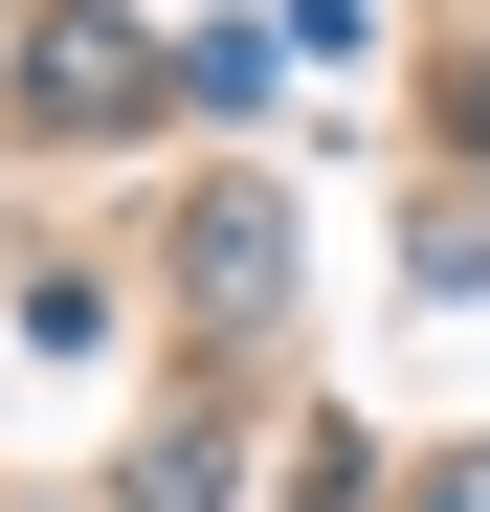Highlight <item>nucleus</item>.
<instances>
[{
    "instance_id": "f257e3e1",
    "label": "nucleus",
    "mask_w": 490,
    "mask_h": 512,
    "mask_svg": "<svg viewBox=\"0 0 490 512\" xmlns=\"http://www.w3.org/2000/svg\"><path fill=\"white\" fill-rule=\"evenodd\" d=\"M446 512H490V468H446Z\"/></svg>"
}]
</instances>
